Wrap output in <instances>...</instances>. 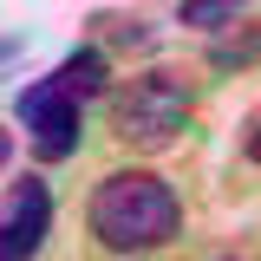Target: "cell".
I'll return each instance as SVG.
<instances>
[{"instance_id": "obj_5", "label": "cell", "mask_w": 261, "mask_h": 261, "mask_svg": "<svg viewBox=\"0 0 261 261\" xmlns=\"http://www.w3.org/2000/svg\"><path fill=\"white\" fill-rule=\"evenodd\" d=\"M53 79H59L65 92L85 105V98H98V92H105V79H111V59H105V46H79V53H72V59L53 72Z\"/></svg>"}, {"instance_id": "obj_6", "label": "cell", "mask_w": 261, "mask_h": 261, "mask_svg": "<svg viewBox=\"0 0 261 261\" xmlns=\"http://www.w3.org/2000/svg\"><path fill=\"white\" fill-rule=\"evenodd\" d=\"M248 157L261 163V111H255V124H248Z\"/></svg>"}, {"instance_id": "obj_3", "label": "cell", "mask_w": 261, "mask_h": 261, "mask_svg": "<svg viewBox=\"0 0 261 261\" xmlns=\"http://www.w3.org/2000/svg\"><path fill=\"white\" fill-rule=\"evenodd\" d=\"M79 98L65 92L59 79H33L27 92L13 98V118L27 124V144L39 150V163H65L79 150Z\"/></svg>"}, {"instance_id": "obj_7", "label": "cell", "mask_w": 261, "mask_h": 261, "mask_svg": "<svg viewBox=\"0 0 261 261\" xmlns=\"http://www.w3.org/2000/svg\"><path fill=\"white\" fill-rule=\"evenodd\" d=\"M228 7H242V0H228Z\"/></svg>"}, {"instance_id": "obj_2", "label": "cell", "mask_w": 261, "mask_h": 261, "mask_svg": "<svg viewBox=\"0 0 261 261\" xmlns=\"http://www.w3.org/2000/svg\"><path fill=\"white\" fill-rule=\"evenodd\" d=\"M190 124V85L176 72H144L111 98V130L137 150H170Z\"/></svg>"}, {"instance_id": "obj_1", "label": "cell", "mask_w": 261, "mask_h": 261, "mask_svg": "<svg viewBox=\"0 0 261 261\" xmlns=\"http://www.w3.org/2000/svg\"><path fill=\"white\" fill-rule=\"evenodd\" d=\"M85 222L111 255H150L163 242H176L183 228V202L157 170H111L85 202Z\"/></svg>"}, {"instance_id": "obj_4", "label": "cell", "mask_w": 261, "mask_h": 261, "mask_svg": "<svg viewBox=\"0 0 261 261\" xmlns=\"http://www.w3.org/2000/svg\"><path fill=\"white\" fill-rule=\"evenodd\" d=\"M53 222V196L39 176H13L7 190V222H0V261H33Z\"/></svg>"}]
</instances>
